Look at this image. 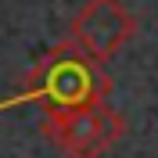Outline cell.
I'll use <instances>...</instances> for the list:
<instances>
[{"mask_svg":"<svg viewBox=\"0 0 158 158\" xmlns=\"http://www.w3.org/2000/svg\"><path fill=\"white\" fill-rule=\"evenodd\" d=\"M108 90L111 83L104 76V69L86 50H79L72 40H61L58 47H50L25 76V97L32 104H40L43 115L97 104L108 97Z\"/></svg>","mask_w":158,"mask_h":158,"instance_id":"cell-1","label":"cell"},{"mask_svg":"<svg viewBox=\"0 0 158 158\" xmlns=\"http://www.w3.org/2000/svg\"><path fill=\"white\" fill-rule=\"evenodd\" d=\"M137 36V18L122 0H86L69 25V40L86 50L97 65H108L129 40Z\"/></svg>","mask_w":158,"mask_h":158,"instance_id":"cell-3","label":"cell"},{"mask_svg":"<svg viewBox=\"0 0 158 158\" xmlns=\"http://www.w3.org/2000/svg\"><path fill=\"white\" fill-rule=\"evenodd\" d=\"M43 133L58 144L65 158H104L126 133V122L108 101H97L76 111L43 115Z\"/></svg>","mask_w":158,"mask_h":158,"instance_id":"cell-2","label":"cell"}]
</instances>
